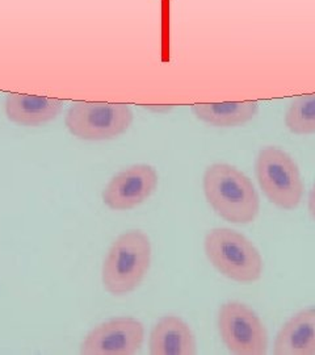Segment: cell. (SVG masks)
Instances as JSON below:
<instances>
[{
  "instance_id": "obj_1",
  "label": "cell",
  "mask_w": 315,
  "mask_h": 355,
  "mask_svg": "<svg viewBox=\"0 0 315 355\" xmlns=\"http://www.w3.org/2000/svg\"><path fill=\"white\" fill-rule=\"evenodd\" d=\"M204 193L217 215L234 224H249L260 208L258 192L240 170L227 164L209 166L204 174Z\"/></svg>"
},
{
  "instance_id": "obj_2",
  "label": "cell",
  "mask_w": 315,
  "mask_h": 355,
  "mask_svg": "<svg viewBox=\"0 0 315 355\" xmlns=\"http://www.w3.org/2000/svg\"><path fill=\"white\" fill-rule=\"evenodd\" d=\"M152 263V242L141 230L120 234L111 245L102 263L101 280L107 291L123 296L134 291Z\"/></svg>"
},
{
  "instance_id": "obj_3",
  "label": "cell",
  "mask_w": 315,
  "mask_h": 355,
  "mask_svg": "<svg viewBox=\"0 0 315 355\" xmlns=\"http://www.w3.org/2000/svg\"><path fill=\"white\" fill-rule=\"evenodd\" d=\"M209 262L224 277L252 283L263 274V258L249 239L233 229H212L204 241Z\"/></svg>"
},
{
  "instance_id": "obj_4",
  "label": "cell",
  "mask_w": 315,
  "mask_h": 355,
  "mask_svg": "<svg viewBox=\"0 0 315 355\" xmlns=\"http://www.w3.org/2000/svg\"><path fill=\"white\" fill-rule=\"evenodd\" d=\"M258 182L271 203L282 209H294L303 199V183L298 166L289 154L268 146L256 158Z\"/></svg>"
},
{
  "instance_id": "obj_5",
  "label": "cell",
  "mask_w": 315,
  "mask_h": 355,
  "mask_svg": "<svg viewBox=\"0 0 315 355\" xmlns=\"http://www.w3.org/2000/svg\"><path fill=\"white\" fill-rule=\"evenodd\" d=\"M132 110L126 104L74 103L66 112L64 124L76 139L86 141L112 140L130 128Z\"/></svg>"
},
{
  "instance_id": "obj_6",
  "label": "cell",
  "mask_w": 315,
  "mask_h": 355,
  "mask_svg": "<svg viewBox=\"0 0 315 355\" xmlns=\"http://www.w3.org/2000/svg\"><path fill=\"white\" fill-rule=\"evenodd\" d=\"M218 330L227 349L234 354L260 355L267 352L264 324L246 304L228 302L222 305L218 313Z\"/></svg>"
},
{
  "instance_id": "obj_7",
  "label": "cell",
  "mask_w": 315,
  "mask_h": 355,
  "mask_svg": "<svg viewBox=\"0 0 315 355\" xmlns=\"http://www.w3.org/2000/svg\"><path fill=\"white\" fill-rule=\"evenodd\" d=\"M145 328L133 318H111L89 331L82 343V354L132 355L141 349Z\"/></svg>"
},
{
  "instance_id": "obj_8",
  "label": "cell",
  "mask_w": 315,
  "mask_h": 355,
  "mask_svg": "<svg viewBox=\"0 0 315 355\" xmlns=\"http://www.w3.org/2000/svg\"><path fill=\"white\" fill-rule=\"evenodd\" d=\"M158 183L159 175L152 166H130L111 179L102 191V200L114 211H129L145 203Z\"/></svg>"
},
{
  "instance_id": "obj_9",
  "label": "cell",
  "mask_w": 315,
  "mask_h": 355,
  "mask_svg": "<svg viewBox=\"0 0 315 355\" xmlns=\"http://www.w3.org/2000/svg\"><path fill=\"white\" fill-rule=\"evenodd\" d=\"M62 108V101L23 94H11L4 102L7 119L24 127H38L51 123L60 116Z\"/></svg>"
},
{
  "instance_id": "obj_10",
  "label": "cell",
  "mask_w": 315,
  "mask_h": 355,
  "mask_svg": "<svg viewBox=\"0 0 315 355\" xmlns=\"http://www.w3.org/2000/svg\"><path fill=\"white\" fill-rule=\"evenodd\" d=\"M150 352L152 355L196 354V337L183 318L164 316L152 328Z\"/></svg>"
},
{
  "instance_id": "obj_11",
  "label": "cell",
  "mask_w": 315,
  "mask_h": 355,
  "mask_svg": "<svg viewBox=\"0 0 315 355\" xmlns=\"http://www.w3.org/2000/svg\"><path fill=\"white\" fill-rule=\"evenodd\" d=\"M275 353L315 354V308L303 309L282 325L275 341Z\"/></svg>"
},
{
  "instance_id": "obj_12",
  "label": "cell",
  "mask_w": 315,
  "mask_h": 355,
  "mask_svg": "<svg viewBox=\"0 0 315 355\" xmlns=\"http://www.w3.org/2000/svg\"><path fill=\"white\" fill-rule=\"evenodd\" d=\"M259 111L256 102L209 103L196 104L192 112L204 123L213 127H238L252 120Z\"/></svg>"
},
{
  "instance_id": "obj_13",
  "label": "cell",
  "mask_w": 315,
  "mask_h": 355,
  "mask_svg": "<svg viewBox=\"0 0 315 355\" xmlns=\"http://www.w3.org/2000/svg\"><path fill=\"white\" fill-rule=\"evenodd\" d=\"M285 124L294 135L315 133V94L303 95L291 103Z\"/></svg>"
},
{
  "instance_id": "obj_14",
  "label": "cell",
  "mask_w": 315,
  "mask_h": 355,
  "mask_svg": "<svg viewBox=\"0 0 315 355\" xmlns=\"http://www.w3.org/2000/svg\"><path fill=\"white\" fill-rule=\"evenodd\" d=\"M309 212L315 220V186L310 192V196H309Z\"/></svg>"
}]
</instances>
